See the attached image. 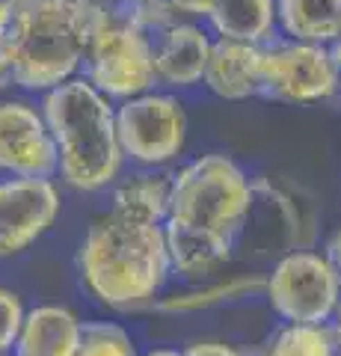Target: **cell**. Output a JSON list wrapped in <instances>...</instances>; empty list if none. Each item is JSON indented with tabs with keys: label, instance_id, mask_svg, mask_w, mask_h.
<instances>
[{
	"label": "cell",
	"instance_id": "1",
	"mask_svg": "<svg viewBox=\"0 0 341 356\" xmlns=\"http://www.w3.org/2000/svg\"><path fill=\"white\" fill-rule=\"evenodd\" d=\"M81 280L107 309H140L169 280L163 226H149L107 211L92 220L78 252Z\"/></svg>",
	"mask_w": 341,
	"mask_h": 356
},
{
	"label": "cell",
	"instance_id": "2",
	"mask_svg": "<svg viewBox=\"0 0 341 356\" xmlns=\"http://www.w3.org/2000/svg\"><path fill=\"white\" fill-rule=\"evenodd\" d=\"M42 119L57 143V172L74 191H101L122 170L116 107L83 77L48 89Z\"/></svg>",
	"mask_w": 341,
	"mask_h": 356
},
{
	"label": "cell",
	"instance_id": "3",
	"mask_svg": "<svg viewBox=\"0 0 341 356\" xmlns=\"http://www.w3.org/2000/svg\"><path fill=\"white\" fill-rule=\"evenodd\" d=\"M98 0H15L13 81L24 89H53L81 72Z\"/></svg>",
	"mask_w": 341,
	"mask_h": 356
},
{
	"label": "cell",
	"instance_id": "4",
	"mask_svg": "<svg viewBox=\"0 0 341 356\" xmlns=\"http://www.w3.org/2000/svg\"><path fill=\"white\" fill-rule=\"evenodd\" d=\"M252 181L226 154H205L172 172L169 217L184 226L211 229L235 241L249 208Z\"/></svg>",
	"mask_w": 341,
	"mask_h": 356
},
{
	"label": "cell",
	"instance_id": "5",
	"mask_svg": "<svg viewBox=\"0 0 341 356\" xmlns=\"http://www.w3.org/2000/svg\"><path fill=\"white\" fill-rule=\"evenodd\" d=\"M83 81L104 98H134L158 83L151 36L137 27L113 0L101 3L83 54Z\"/></svg>",
	"mask_w": 341,
	"mask_h": 356
},
{
	"label": "cell",
	"instance_id": "6",
	"mask_svg": "<svg viewBox=\"0 0 341 356\" xmlns=\"http://www.w3.org/2000/svg\"><path fill=\"white\" fill-rule=\"evenodd\" d=\"M264 294L285 324H326L341 303V282L326 255L291 250L273 264Z\"/></svg>",
	"mask_w": 341,
	"mask_h": 356
},
{
	"label": "cell",
	"instance_id": "7",
	"mask_svg": "<svg viewBox=\"0 0 341 356\" xmlns=\"http://www.w3.org/2000/svg\"><path fill=\"white\" fill-rule=\"evenodd\" d=\"M116 137L125 158L158 170L181 154L187 143V113L175 95L149 89L116 107Z\"/></svg>",
	"mask_w": 341,
	"mask_h": 356
},
{
	"label": "cell",
	"instance_id": "8",
	"mask_svg": "<svg viewBox=\"0 0 341 356\" xmlns=\"http://www.w3.org/2000/svg\"><path fill=\"white\" fill-rule=\"evenodd\" d=\"M341 89L326 44L282 42L261 54V95L285 104H317Z\"/></svg>",
	"mask_w": 341,
	"mask_h": 356
},
{
	"label": "cell",
	"instance_id": "9",
	"mask_svg": "<svg viewBox=\"0 0 341 356\" xmlns=\"http://www.w3.org/2000/svg\"><path fill=\"white\" fill-rule=\"evenodd\" d=\"M60 214V191L51 178L0 181V259L27 250L53 226Z\"/></svg>",
	"mask_w": 341,
	"mask_h": 356
},
{
	"label": "cell",
	"instance_id": "10",
	"mask_svg": "<svg viewBox=\"0 0 341 356\" xmlns=\"http://www.w3.org/2000/svg\"><path fill=\"white\" fill-rule=\"evenodd\" d=\"M0 172L13 178H51L57 172V143L30 104H0Z\"/></svg>",
	"mask_w": 341,
	"mask_h": 356
},
{
	"label": "cell",
	"instance_id": "11",
	"mask_svg": "<svg viewBox=\"0 0 341 356\" xmlns=\"http://www.w3.org/2000/svg\"><path fill=\"white\" fill-rule=\"evenodd\" d=\"M297 241H300V211L291 196H285L267 178H256L249 191V208L235 235V247H244L252 255H285L297 247Z\"/></svg>",
	"mask_w": 341,
	"mask_h": 356
},
{
	"label": "cell",
	"instance_id": "12",
	"mask_svg": "<svg viewBox=\"0 0 341 356\" xmlns=\"http://www.w3.org/2000/svg\"><path fill=\"white\" fill-rule=\"evenodd\" d=\"M211 42L214 39L193 21H172V24L158 30L151 39L158 83H167L172 89H190L202 83Z\"/></svg>",
	"mask_w": 341,
	"mask_h": 356
},
{
	"label": "cell",
	"instance_id": "13",
	"mask_svg": "<svg viewBox=\"0 0 341 356\" xmlns=\"http://www.w3.org/2000/svg\"><path fill=\"white\" fill-rule=\"evenodd\" d=\"M261 54L264 44L214 39L202 83L223 102H247L261 95Z\"/></svg>",
	"mask_w": 341,
	"mask_h": 356
},
{
	"label": "cell",
	"instance_id": "14",
	"mask_svg": "<svg viewBox=\"0 0 341 356\" xmlns=\"http://www.w3.org/2000/svg\"><path fill=\"white\" fill-rule=\"evenodd\" d=\"M163 241H167L169 273H178L181 280L196 282L211 276L219 264L232 259L235 241L211 229H196L184 222L167 220L163 222Z\"/></svg>",
	"mask_w": 341,
	"mask_h": 356
},
{
	"label": "cell",
	"instance_id": "15",
	"mask_svg": "<svg viewBox=\"0 0 341 356\" xmlns=\"http://www.w3.org/2000/svg\"><path fill=\"white\" fill-rule=\"evenodd\" d=\"M81 341V321L63 306H39L24 312L15 356H74Z\"/></svg>",
	"mask_w": 341,
	"mask_h": 356
},
{
	"label": "cell",
	"instance_id": "16",
	"mask_svg": "<svg viewBox=\"0 0 341 356\" xmlns=\"http://www.w3.org/2000/svg\"><path fill=\"white\" fill-rule=\"evenodd\" d=\"M169 191H172L169 172H158V170L137 172L113 187L110 211L137 222H149V226H163L169 217Z\"/></svg>",
	"mask_w": 341,
	"mask_h": 356
},
{
	"label": "cell",
	"instance_id": "17",
	"mask_svg": "<svg viewBox=\"0 0 341 356\" xmlns=\"http://www.w3.org/2000/svg\"><path fill=\"white\" fill-rule=\"evenodd\" d=\"M208 21L217 39L264 44L276 33V3L273 0H214Z\"/></svg>",
	"mask_w": 341,
	"mask_h": 356
},
{
	"label": "cell",
	"instance_id": "18",
	"mask_svg": "<svg viewBox=\"0 0 341 356\" xmlns=\"http://www.w3.org/2000/svg\"><path fill=\"white\" fill-rule=\"evenodd\" d=\"M276 27L294 42L329 44L341 33V0H273Z\"/></svg>",
	"mask_w": 341,
	"mask_h": 356
},
{
	"label": "cell",
	"instance_id": "19",
	"mask_svg": "<svg viewBox=\"0 0 341 356\" xmlns=\"http://www.w3.org/2000/svg\"><path fill=\"white\" fill-rule=\"evenodd\" d=\"M264 288V280L258 276H232L226 282H214L208 288H193V291H181V294H169L158 300V312L163 315H184V312H205L223 303H235L249 294H256Z\"/></svg>",
	"mask_w": 341,
	"mask_h": 356
},
{
	"label": "cell",
	"instance_id": "20",
	"mask_svg": "<svg viewBox=\"0 0 341 356\" xmlns=\"http://www.w3.org/2000/svg\"><path fill=\"white\" fill-rule=\"evenodd\" d=\"M252 356H335L326 324H285Z\"/></svg>",
	"mask_w": 341,
	"mask_h": 356
},
{
	"label": "cell",
	"instance_id": "21",
	"mask_svg": "<svg viewBox=\"0 0 341 356\" xmlns=\"http://www.w3.org/2000/svg\"><path fill=\"white\" fill-rule=\"evenodd\" d=\"M74 356H137L134 339L113 321H81V341Z\"/></svg>",
	"mask_w": 341,
	"mask_h": 356
},
{
	"label": "cell",
	"instance_id": "22",
	"mask_svg": "<svg viewBox=\"0 0 341 356\" xmlns=\"http://www.w3.org/2000/svg\"><path fill=\"white\" fill-rule=\"evenodd\" d=\"M113 3L122 9L137 27L146 30L149 36L163 30L167 24H172V21H178L169 0H113Z\"/></svg>",
	"mask_w": 341,
	"mask_h": 356
},
{
	"label": "cell",
	"instance_id": "23",
	"mask_svg": "<svg viewBox=\"0 0 341 356\" xmlns=\"http://www.w3.org/2000/svg\"><path fill=\"white\" fill-rule=\"evenodd\" d=\"M21 321H24V306L21 297L9 288H0V353L9 350L18 339Z\"/></svg>",
	"mask_w": 341,
	"mask_h": 356
},
{
	"label": "cell",
	"instance_id": "24",
	"mask_svg": "<svg viewBox=\"0 0 341 356\" xmlns=\"http://www.w3.org/2000/svg\"><path fill=\"white\" fill-rule=\"evenodd\" d=\"M13 18L15 0H0V89H6L13 81Z\"/></svg>",
	"mask_w": 341,
	"mask_h": 356
},
{
	"label": "cell",
	"instance_id": "25",
	"mask_svg": "<svg viewBox=\"0 0 341 356\" xmlns=\"http://www.w3.org/2000/svg\"><path fill=\"white\" fill-rule=\"evenodd\" d=\"M181 356H240V353L223 341H196L187 350H181Z\"/></svg>",
	"mask_w": 341,
	"mask_h": 356
},
{
	"label": "cell",
	"instance_id": "26",
	"mask_svg": "<svg viewBox=\"0 0 341 356\" xmlns=\"http://www.w3.org/2000/svg\"><path fill=\"white\" fill-rule=\"evenodd\" d=\"M175 15H187V18H208L214 0H169Z\"/></svg>",
	"mask_w": 341,
	"mask_h": 356
},
{
	"label": "cell",
	"instance_id": "27",
	"mask_svg": "<svg viewBox=\"0 0 341 356\" xmlns=\"http://www.w3.org/2000/svg\"><path fill=\"white\" fill-rule=\"evenodd\" d=\"M326 259L333 261V267H335V273H338V282H341V232L338 235L329 241V252H326Z\"/></svg>",
	"mask_w": 341,
	"mask_h": 356
},
{
	"label": "cell",
	"instance_id": "28",
	"mask_svg": "<svg viewBox=\"0 0 341 356\" xmlns=\"http://www.w3.org/2000/svg\"><path fill=\"white\" fill-rule=\"evenodd\" d=\"M326 51H329V60H333L335 74H338V83H341V36H335L333 42H329V44H326Z\"/></svg>",
	"mask_w": 341,
	"mask_h": 356
},
{
	"label": "cell",
	"instance_id": "29",
	"mask_svg": "<svg viewBox=\"0 0 341 356\" xmlns=\"http://www.w3.org/2000/svg\"><path fill=\"white\" fill-rule=\"evenodd\" d=\"M333 327H329V332H333V344H335V353H341V303H338V309L333 312Z\"/></svg>",
	"mask_w": 341,
	"mask_h": 356
},
{
	"label": "cell",
	"instance_id": "30",
	"mask_svg": "<svg viewBox=\"0 0 341 356\" xmlns=\"http://www.w3.org/2000/svg\"><path fill=\"white\" fill-rule=\"evenodd\" d=\"M140 356H181V350H169V348H158V350H149V353H140Z\"/></svg>",
	"mask_w": 341,
	"mask_h": 356
},
{
	"label": "cell",
	"instance_id": "31",
	"mask_svg": "<svg viewBox=\"0 0 341 356\" xmlns=\"http://www.w3.org/2000/svg\"><path fill=\"white\" fill-rule=\"evenodd\" d=\"M98 3H110V0H98Z\"/></svg>",
	"mask_w": 341,
	"mask_h": 356
},
{
	"label": "cell",
	"instance_id": "32",
	"mask_svg": "<svg viewBox=\"0 0 341 356\" xmlns=\"http://www.w3.org/2000/svg\"><path fill=\"white\" fill-rule=\"evenodd\" d=\"M335 356H341V353H335Z\"/></svg>",
	"mask_w": 341,
	"mask_h": 356
},
{
	"label": "cell",
	"instance_id": "33",
	"mask_svg": "<svg viewBox=\"0 0 341 356\" xmlns=\"http://www.w3.org/2000/svg\"><path fill=\"white\" fill-rule=\"evenodd\" d=\"M338 36H341V33H338Z\"/></svg>",
	"mask_w": 341,
	"mask_h": 356
},
{
	"label": "cell",
	"instance_id": "34",
	"mask_svg": "<svg viewBox=\"0 0 341 356\" xmlns=\"http://www.w3.org/2000/svg\"><path fill=\"white\" fill-rule=\"evenodd\" d=\"M0 356H3V353H0Z\"/></svg>",
	"mask_w": 341,
	"mask_h": 356
}]
</instances>
